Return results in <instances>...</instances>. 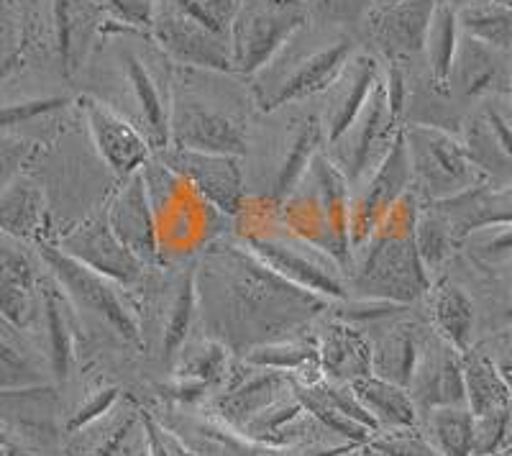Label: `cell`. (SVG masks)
Instances as JSON below:
<instances>
[{"mask_svg": "<svg viewBox=\"0 0 512 456\" xmlns=\"http://www.w3.org/2000/svg\"><path fill=\"white\" fill-rule=\"evenodd\" d=\"M36 152H39L36 141L24 139V136L0 134V190L8 188L24 172V167L36 157Z\"/></svg>", "mask_w": 512, "mask_h": 456, "instance_id": "47", "label": "cell"}, {"mask_svg": "<svg viewBox=\"0 0 512 456\" xmlns=\"http://www.w3.org/2000/svg\"><path fill=\"white\" fill-rule=\"evenodd\" d=\"M231 351L213 336L187 339L175 354V375L169 382V395L175 400L195 403L210 390H221L231 372Z\"/></svg>", "mask_w": 512, "mask_h": 456, "instance_id": "26", "label": "cell"}, {"mask_svg": "<svg viewBox=\"0 0 512 456\" xmlns=\"http://www.w3.org/2000/svg\"><path fill=\"white\" fill-rule=\"evenodd\" d=\"M236 221L241 244L287 282L326 298L328 303L349 298L346 269L313 244L292 234L277 216V205L269 200L246 198Z\"/></svg>", "mask_w": 512, "mask_h": 456, "instance_id": "3", "label": "cell"}, {"mask_svg": "<svg viewBox=\"0 0 512 456\" xmlns=\"http://www.w3.org/2000/svg\"><path fill=\"white\" fill-rule=\"evenodd\" d=\"M141 456H146V451H144V454H141Z\"/></svg>", "mask_w": 512, "mask_h": 456, "instance_id": "57", "label": "cell"}, {"mask_svg": "<svg viewBox=\"0 0 512 456\" xmlns=\"http://www.w3.org/2000/svg\"><path fill=\"white\" fill-rule=\"evenodd\" d=\"M456 244L459 239H456L446 213L436 203H420L418 218H415V246H418V254L431 280H436L443 264L451 259Z\"/></svg>", "mask_w": 512, "mask_h": 456, "instance_id": "39", "label": "cell"}, {"mask_svg": "<svg viewBox=\"0 0 512 456\" xmlns=\"http://www.w3.org/2000/svg\"><path fill=\"white\" fill-rule=\"evenodd\" d=\"M198 318V298H195V280L192 269H187L182 280L175 285V293L169 298L162 328V354L175 357L177 349L190 339L192 323Z\"/></svg>", "mask_w": 512, "mask_h": 456, "instance_id": "40", "label": "cell"}, {"mask_svg": "<svg viewBox=\"0 0 512 456\" xmlns=\"http://www.w3.org/2000/svg\"><path fill=\"white\" fill-rule=\"evenodd\" d=\"M413 190V175H410L408 149H405V139L400 136L390 147V152L384 154L382 162L369 172L359 185L351 188V203H349V234H351V254L356 246L367 239L374 231L382 216L390 211L392 205L402 198L405 193Z\"/></svg>", "mask_w": 512, "mask_h": 456, "instance_id": "16", "label": "cell"}, {"mask_svg": "<svg viewBox=\"0 0 512 456\" xmlns=\"http://www.w3.org/2000/svg\"><path fill=\"white\" fill-rule=\"evenodd\" d=\"M139 175L157 221L159 259L164 262L167 257H190V254L198 257L216 239L210 231V218L221 213L185 177L169 170L157 154H152Z\"/></svg>", "mask_w": 512, "mask_h": 456, "instance_id": "9", "label": "cell"}, {"mask_svg": "<svg viewBox=\"0 0 512 456\" xmlns=\"http://www.w3.org/2000/svg\"><path fill=\"white\" fill-rule=\"evenodd\" d=\"M364 451H367V456H384V454H379V451L369 449V446H364Z\"/></svg>", "mask_w": 512, "mask_h": 456, "instance_id": "54", "label": "cell"}, {"mask_svg": "<svg viewBox=\"0 0 512 456\" xmlns=\"http://www.w3.org/2000/svg\"><path fill=\"white\" fill-rule=\"evenodd\" d=\"M41 310H44V328H47L49 364L52 375L59 382L70 377L72 364H75V318H72V303L64 298L57 282L41 285Z\"/></svg>", "mask_w": 512, "mask_h": 456, "instance_id": "33", "label": "cell"}, {"mask_svg": "<svg viewBox=\"0 0 512 456\" xmlns=\"http://www.w3.org/2000/svg\"><path fill=\"white\" fill-rule=\"evenodd\" d=\"M139 423V408H128L118 400L103 418L70 433L72 446L67 456H121Z\"/></svg>", "mask_w": 512, "mask_h": 456, "instance_id": "35", "label": "cell"}, {"mask_svg": "<svg viewBox=\"0 0 512 456\" xmlns=\"http://www.w3.org/2000/svg\"><path fill=\"white\" fill-rule=\"evenodd\" d=\"M198 321L228 351L254 349L300 334L328 308V300L292 285L241 241L213 239L192 264Z\"/></svg>", "mask_w": 512, "mask_h": 456, "instance_id": "1", "label": "cell"}, {"mask_svg": "<svg viewBox=\"0 0 512 456\" xmlns=\"http://www.w3.org/2000/svg\"><path fill=\"white\" fill-rule=\"evenodd\" d=\"M351 185L328 154L318 152L292 193L277 205V216L292 234L336 259L349 275Z\"/></svg>", "mask_w": 512, "mask_h": 456, "instance_id": "6", "label": "cell"}, {"mask_svg": "<svg viewBox=\"0 0 512 456\" xmlns=\"http://www.w3.org/2000/svg\"><path fill=\"white\" fill-rule=\"evenodd\" d=\"M21 6L26 41L31 49L47 54L54 70L72 77L88 65V59L103 44L113 16L100 0H34Z\"/></svg>", "mask_w": 512, "mask_h": 456, "instance_id": "8", "label": "cell"}, {"mask_svg": "<svg viewBox=\"0 0 512 456\" xmlns=\"http://www.w3.org/2000/svg\"><path fill=\"white\" fill-rule=\"evenodd\" d=\"M461 372H464L466 408L474 418L512 408L510 387L479 346L461 354Z\"/></svg>", "mask_w": 512, "mask_h": 456, "instance_id": "34", "label": "cell"}, {"mask_svg": "<svg viewBox=\"0 0 512 456\" xmlns=\"http://www.w3.org/2000/svg\"><path fill=\"white\" fill-rule=\"evenodd\" d=\"M0 456H6V454H3V441H0Z\"/></svg>", "mask_w": 512, "mask_h": 456, "instance_id": "56", "label": "cell"}, {"mask_svg": "<svg viewBox=\"0 0 512 456\" xmlns=\"http://www.w3.org/2000/svg\"><path fill=\"white\" fill-rule=\"evenodd\" d=\"M400 131L402 123L400 118L392 116L387 93H384L382 72H379L372 95L364 103L359 116L354 118V123L341 134V139L333 141L328 157L333 159L338 170L344 172V177L354 188L382 162V157L390 152Z\"/></svg>", "mask_w": 512, "mask_h": 456, "instance_id": "13", "label": "cell"}, {"mask_svg": "<svg viewBox=\"0 0 512 456\" xmlns=\"http://www.w3.org/2000/svg\"><path fill=\"white\" fill-rule=\"evenodd\" d=\"M408 392L420 416H425L433 408L466 405L461 351L443 341L433 328H428L423 334L418 364H415V372L410 377Z\"/></svg>", "mask_w": 512, "mask_h": 456, "instance_id": "20", "label": "cell"}, {"mask_svg": "<svg viewBox=\"0 0 512 456\" xmlns=\"http://www.w3.org/2000/svg\"><path fill=\"white\" fill-rule=\"evenodd\" d=\"M164 3L180 8L187 16L198 18V21H203L213 31L228 36L233 13H236L241 0H164Z\"/></svg>", "mask_w": 512, "mask_h": 456, "instance_id": "46", "label": "cell"}, {"mask_svg": "<svg viewBox=\"0 0 512 456\" xmlns=\"http://www.w3.org/2000/svg\"><path fill=\"white\" fill-rule=\"evenodd\" d=\"M379 326H382V334L374 341L369 339V344H372V375L408 387L415 364H418L425 328L408 321L405 313L379 321Z\"/></svg>", "mask_w": 512, "mask_h": 456, "instance_id": "28", "label": "cell"}, {"mask_svg": "<svg viewBox=\"0 0 512 456\" xmlns=\"http://www.w3.org/2000/svg\"><path fill=\"white\" fill-rule=\"evenodd\" d=\"M459 21H456V3L451 0H438L436 11H433L431 26L425 34V62L431 70V80L438 88H446V80L451 75L454 65L456 47H459Z\"/></svg>", "mask_w": 512, "mask_h": 456, "instance_id": "38", "label": "cell"}, {"mask_svg": "<svg viewBox=\"0 0 512 456\" xmlns=\"http://www.w3.org/2000/svg\"><path fill=\"white\" fill-rule=\"evenodd\" d=\"M479 349L489 357V362L495 364L497 372L502 375V380L507 382L512 392V328H505L500 334L489 336L487 341L479 344Z\"/></svg>", "mask_w": 512, "mask_h": 456, "instance_id": "50", "label": "cell"}, {"mask_svg": "<svg viewBox=\"0 0 512 456\" xmlns=\"http://www.w3.org/2000/svg\"><path fill=\"white\" fill-rule=\"evenodd\" d=\"M459 139L487 185H512V93L479 100Z\"/></svg>", "mask_w": 512, "mask_h": 456, "instance_id": "15", "label": "cell"}, {"mask_svg": "<svg viewBox=\"0 0 512 456\" xmlns=\"http://www.w3.org/2000/svg\"><path fill=\"white\" fill-rule=\"evenodd\" d=\"M482 456H512V444H507V446H502V449L492 451V454H482Z\"/></svg>", "mask_w": 512, "mask_h": 456, "instance_id": "53", "label": "cell"}, {"mask_svg": "<svg viewBox=\"0 0 512 456\" xmlns=\"http://www.w3.org/2000/svg\"><path fill=\"white\" fill-rule=\"evenodd\" d=\"M418 211L420 198L410 190L384 213L372 234L356 246L346 275L349 290H356V298L413 305L431 290L433 280L425 272L415 246Z\"/></svg>", "mask_w": 512, "mask_h": 456, "instance_id": "2", "label": "cell"}, {"mask_svg": "<svg viewBox=\"0 0 512 456\" xmlns=\"http://www.w3.org/2000/svg\"><path fill=\"white\" fill-rule=\"evenodd\" d=\"M3 454H6V456H34L31 451H26L24 446L11 444V441H3Z\"/></svg>", "mask_w": 512, "mask_h": 456, "instance_id": "51", "label": "cell"}, {"mask_svg": "<svg viewBox=\"0 0 512 456\" xmlns=\"http://www.w3.org/2000/svg\"><path fill=\"white\" fill-rule=\"evenodd\" d=\"M126 31L128 26L118 21H113L105 31V39L113 41L105 44V49L118 82V103L111 108L134 123L157 152L169 144V108H172V80H175V70H169V65L175 62L164 59L167 54L154 41L152 49L128 44Z\"/></svg>", "mask_w": 512, "mask_h": 456, "instance_id": "5", "label": "cell"}, {"mask_svg": "<svg viewBox=\"0 0 512 456\" xmlns=\"http://www.w3.org/2000/svg\"><path fill=\"white\" fill-rule=\"evenodd\" d=\"M167 147L244 157L249 147V123L241 100L226 90H195L182 67H177L172 80Z\"/></svg>", "mask_w": 512, "mask_h": 456, "instance_id": "7", "label": "cell"}, {"mask_svg": "<svg viewBox=\"0 0 512 456\" xmlns=\"http://www.w3.org/2000/svg\"><path fill=\"white\" fill-rule=\"evenodd\" d=\"M336 456H367V451H364V446H354V449L341 451V454H336Z\"/></svg>", "mask_w": 512, "mask_h": 456, "instance_id": "52", "label": "cell"}, {"mask_svg": "<svg viewBox=\"0 0 512 456\" xmlns=\"http://www.w3.org/2000/svg\"><path fill=\"white\" fill-rule=\"evenodd\" d=\"M36 275L29 254L16 239L0 234V318L26 331L34 318Z\"/></svg>", "mask_w": 512, "mask_h": 456, "instance_id": "29", "label": "cell"}, {"mask_svg": "<svg viewBox=\"0 0 512 456\" xmlns=\"http://www.w3.org/2000/svg\"><path fill=\"white\" fill-rule=\"evenodd\" d=\"M425 298H428V310H431L433 331L461 354L472 349L474 321H477L472 298L448 280H433Z\"/></svg>", "mask_w": 512, "mask_h": 456, "instance_id": "31", "label": "cell"}, {"mask_svg": "<svg viewBox=\"0 0 512 456\" xmlns=\"http://www.w3.org/2000/svg\"><path fill=\"white\" fill-rule=\"evenodd\" d=\"M100 3L111 13L113 21L128 26V29L146 31L152 24L154 0H100Z\"/></svg>", "mask_w": 512, "mask_h": 456, "instance_id": "49", "label": "cell"}, {"mask_svg": "<svg viewBox=\"0 0 512 456\" xmlns=\"http://www.w3.org/2000/svg\"><path fill=\"white\" fill-rule=\"evenodd\" d=\"M39 257L47 264L49 275L57 282L64 298L70 300L72 308L98 318L100 323L111 328L118 339L139 344L141 321L136 305L128 298L126 287L118 285L111 277L100 275L95 269L85 267L70 254H64L52 241H41Z\"/></svg>", "mask_w": 512, "mask_h": 456, "instance_id": "11", "label": "cell"}, {"mask_svg": "<svg viewBox=\"0 0 512 456\" xmlns=\"http://www.w3.org/2000/svg\"><path fill=\"white\" fill-rule=\"evenodd\" d=\"M118 400H121V390L113 385L88 390L85 392V398L80 400V405L72 410V416L67 418V433L80 431V428L90 426V423H95L98 418H103Z\"/></svg>", "mask_w": 512, "mask_h": 456, "instance_id": "48", "label": "cell"}, {"mask_svg": "<svg viewBox=\"0 0 512 456\" xmlns=\"http://www.w3.org/2000/svg\"><path fill=\"white\" fill-rule=\"evenodd\" d=\"M436 6L438 0H397L392 6L374 8L367 16L369 39L387 62H402L423 54L425 34Z\"/></svg>", "mask_w": 512, "mask_h": 456, "instance_id": "24", "label": "cell"}, {"mask_svg": "<svg viewBox=\"0 0 512 456\" xmlns=\"http://www.w3.org/2000/svg\"><path fill=\"white\" fill-rule=\"evenodd\" d=\"M70 95H39V98L16 100V103H3L0 106V134H11L29 126V123L44 121L49 116H57L64 108H70Z\"/></svg>", "mask_w": 512, "mask_h": 456, "instance_id": "42", "label": "cell"}, {"mask_svg": "<svg viewBox=\"0 0 512 456\" xmlns=\"http://www.w3.org/2000/svg\"><path fill=\"white\" fill-rule=\"evenodd\" d=\"M146 31L177 67L233 72L228 36L218 34L203 21L187 16L185 11L169 6L164 0H154L152 24Z\"/></svg>", "mask_w": 512, "mask_h": 456, "instance_id": "14", "label": "cell"}, {"mask_svg": "<svg viewBox=\"0 0 512 456\" xmlns=\"http://www.w3.org/2000/svg\"><path fill=\"white\" fill-rule=\"evenodd\" d=\"M420 428L441 456H472L474 418L466 405L428 410L420 416Z\"/></svg>", "mask_w": 512, "mask_h": 456, "instance_id": "37", "label": "cell"}, {"mask_svg": "<svg viewBox=\"0 0 512 456\" xmlns=\"http://www.w3.org/2000/svg\"><path fill=\"white\" fill-rule=\"evenodd\" d=\"M57 246L64 254H70L77 262L85 264V267L116 280L126 290L134 287L141 280V272H144V264L116 239L105 213L77 223L70 234H64L57 241Z\"/></svg>", "mask_w": 512, "mask_h": 456, "instance_id": "21", "label": "cell"}, {"mask_svg": "<svg viewBox=\"0 0 512 456\" xmlns=\"http://www.w3.org/2000/svg\"><path fill=\"white\" fill-rule=\"evenodd\" d=\"M139 426L146 456H192L185 441L175 431H169L162 421H157L149 410H139Z\"/></svg>", "mask_w": 512, "mask_h": 456, "instance_id": "45", "label": "cell"}, {"mask_svg": "<svg viewBox=\"0 0 512 456\" xmlns=\"http://www.w3.org/2000/svg\"><path fill=\"white\" fill-rule=\"evenodd\" d=\"M80 108L95 152L100 154V159L113 175L121 177V180L136 175L152 159V144L144 139V134L136 129L134 123L126 121L108 103H103L95 95H82Z\"/></svg>", "mask_w": 512, "mask_h": 456, "instance_id": "18", "label": "cell"}, {"mask_svg": "<svg viewBox=\"0 0 512 456\" xmlns=\"http://www.w3.org/2000/svg\"><path fill=\"white\" fill-rule=\"evenodd\" d=\"M108 226L116 234V239L134 254L144 267L162 264L159 259V241H157V221H154L152 203L146 195L141 175L123 177L121 188L113 193L111 203L105 208Z\"/></svg>", "mask_w": 512, "mask_h": 456, "instance_id": "23", "label": "cell"}, {"mask_svg": "<svg viewBox=\"0 0 512 456\" xmlns=\"http://www.w3.org/2000/svg\"><path fill=\"white\" fill-rule=\"evenodd\" d=\"M154 154L167 164L169 170L185 177L221 216H239L246 200L241 157L192 152V149L180 147H164Z\"/></svg>", "mask_w": 512, "mask_h": 456, "instance_id": "17", "label": "cell"}, {"mask_svg": "<svg viewBox=\"0 0 512 456\" xmlns=\"http://www.w3.org/2000/svg\"><path fill=\"white\" fill-rule=\"evenodd\" d=\"M354 54V39L344 31L318 36L300 29L264 70L249 77L251 100L259 111L272 113L313 95H323Z\"/></svg>", "mask_w": 512, "mask_h": 456, "instance_id": "4", "label": "cell"}, {"mask_svg": "<svg viewBox=\"0 0 512 456\" xmlns=\"http://www.w3.org/2000/svg\"><path fill=\"white\" fill-rule=\"evenodd\" d=\"M295 390V377L280 372V369L254 367L239 359V367H231L226 382L216 392L213 408L218 418L231 428L233 433L241 431L256 413L280 400Z\"/></svg>", "mask_w": 512, "mask_h": 456, "instance_id": "19", "label": "cell"}, {"mask_svg": "<svg viewBox=\"0 0 512 456\" xmlns=\"http://www.w3.org/2000/svg\"><path fill=\"white\" fill-rule=\"evenodd\" d=\"M497 3H502V6H510L512 8V0H497Z\"/></svg>", "mask_w": 512, "mask_h": 456, "instance_id": "55", "label": "cell"}, {"mask_svg": "<svg viewBox=\"0 0 512 456\" xmlns=\"http://www.w3.org/2000/svg\"><path fill=\"white\" fill-rule=\"evenodd\" d=\"M507 444H512V408L474 418L472 456L492 454Z\"/></svg>", "mask_w": 512, "mask_h": 456, "instance_id": "44", "label": "cell"}, {"mask_svg": "<svg viewBox=\"0 0 512 456\" xmlns=\"http://www.w3.org/2000/svg\"><path fill=\"white\" fill-rule=\"evenodd\" d=\"M29 57L24 16L18 0H0V85L11 80Z\"/></svg>", "mask_w": 512, "mask_h": 456, "instance_id": "41", "label": "cell"}, {"mask_svg": "<svg viewBox=\"0 0 512 456\" xmlns=\"http://www.w3.org/2000/svg\"><path fill=\"white\" fill-rule=\"evenodd\" d=\"M379 72H382V65L377 62V57H372L367 52H356L346 62L341 75L331 82V88L323 93L320 131H323V139H326L328 147L336 139H341V134L359 116L364 103L372 95L374 85H377Z\"/></svg>", "mask_w": 512, "mask_h": 456, "instance_id": "25", "label": "cell"}, {"mask_svg": "<svg viewBox=\"0 0 512 456\" xmlns=\"http://www.w3.org/2000/svg\"><path fill=\"white\" fill-rule=\"evenodd\" d=\"M320 375L338 385H351L372 375V344L361 328L344 321L326 323L318 334Z\"/></svg>", "mask_w": 512, "mask_h": 456, "instance_id": "27", "label": "cell"}, {"mask_svg": "<svg viewBox=\"0 0 512 456\" xmlns=\"http://www.w3.org/2000/svg\"><path fill=\"white\" fill-rule=\"evenodd\" d=\"M47 198L24 172L0 190V234L16 241H47Z\"/></svg>", "mask_w": 512, "mask_h": 456, "instance_id": "30", "label": "cell"}, {"mask_svg": "<svg viewBox=\"0 0 512 456\" xmlns=\"http://www.w3.org/2000/svg\"><path fill=\"white\" fill-rule=\"evenodd\" d=\"M446 90L461 100H484L512 93V54L487 47L472 36H459Z\"/></svg>", "mask_w": 512, "mask_h": 456, "instance_id": "22", "label": "cell"}, {"mask_svg": "<svg viewBox=\"0 0 512 456\" xmlns=\"http://www.w3.org/2000/svg\"><path fill=\"white\" fill-rule=\"evenodd\" d=\"M367 446L384 456H441V451L431 444L420 426L379 431L369 439Z\"/></svg>", "mask_w": 512, "mask_h": 456, "instance_id": "43", "label": "cell"}, {"mask_svg": "<svg viewBox=\"0 0 512 456\" xmlns=\"http://www.w3.org/2000/svg\"><path fill=\"white\" fill-rule=\"evenodd\" d=\"M456 21L464 36L487 47L512 54V8L497 0H461L456 3Z\"/></svg>", "mask_w": 512, "mask_h": 456, "instance_id": "36", "label": "cell"}, {"mask_svg": "<svg viewBox=\"0 0 512 456\" xmlns=\"http://www.w3.org/2000/svg\"><path fill=\"white\" fill-rule=\"evenodd\" d=\"M402 139L408 149L413 193L420 203H446L479 185H487L459 136L448 134L441 126L410 123L402 126Z\"/></svg>", "mask_w": 512, "mask_h": 456, "instance_id": "10", "label": "cell"}, {"mask_svg": "<svg viewBox=\"0 0 512 456\" xmlns=\"http://www.w3.org/2000/svg\"><path fill=\"white\" fill-rule=\"evenodd\" d=\"M351 390L361 408L369 413L377 433L420 426V413L410 398L408 387L387 382L377 375H367L351 382Z\"/></svg>", "mask_w": 512, "mask_h": 456, "instance_id": "32", "label": "cell"}, {"mask_svg": "<svg viewBox=\"0 0 512 456\" xmlns=\"http://www.w3.org/2000/svg\"><path fill=\"white\" fill-rule=\"evenodd\" d=\"M305 26L308 11L300 0H241L228 29L233 72L254 77Z\"/></svg>", "mask_w": 512, "mask_h": 456, "instance_id": "12", "label": "cell"}]
</instances>
